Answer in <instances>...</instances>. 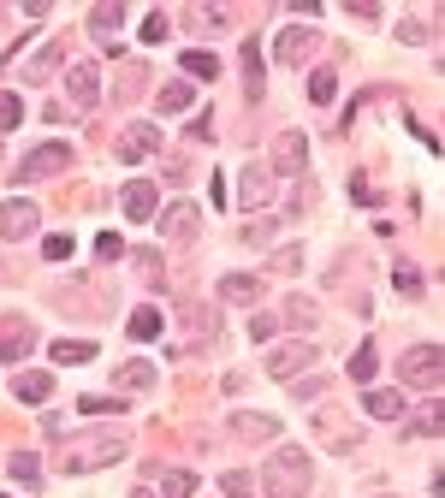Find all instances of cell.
I'll use <instances>...</instances> for the list:
<instances>
[{
    "mask_svg": "<svg viewBox=\"0 0 445 498\" xmlns=\"http://www.w3.org/2000/svg\"><path fill=\"white\" fill-rule=\"evenodd\" d=\"M261 481H268V498H303V493H309V481H315V457L297 451V445H286V451L268 457Z\"/></svg>",
    "mask_w": 445,
    "mask_h": 498,
    "instance_id": "6da1fadb",
    "label": "cell"
},
{
    "mask_svg": "<svg viewBox=\"0 0 445 498\" xmlns=\"http://www.w3.org/2000/svg\"><path fill=\"white\" fill-rule=\"evenodd\" d=\"M125 457V433H95V439H77L72 451L59 457V469L66 475H95L107 469V463H119Z\"/></svg>",
    "mask_w": 445,
    "mask_h": 498,
    "instance_id": "7a4b0ae2",
    "label": "cell"
},
{
    "mask_svg": "<svg viewBox=\"0 0 445 498\" xmlns=\"http://www.w3.org/2000/svg\"><path fill=\"white\" fill-rule=\"evenodd\" d=\"M72 142H42V149H30L24 155V167H18V178H54V172H66L72 167Z\"/></svg>",
    "mask_w": 445,
    "mask_h": 498,
    "instance_id": "3957f363",
    "label": "cell"
},
{
    "mask_svg": "<svg viewBox=\"0 0 445 498\" xmlns=\"http://www.w3.org/2000/svg\"><path fill=\"white\" fill-rule=\"evenodd\" d=\"M398 374H404V385H440V344H416V350H404V362H398Z\"/></svg>",
    "mask_w": 445,
    "mask_h": 498,
    "instance_id": "277c9868",
    "label": "cell"
},
{
    "mask_svg": "<svg viewBox=\"0 0 445 498\" xmlns=\"http://www.w3.org/2000/svg\"><path fill=\"white\" fill-rule=\"evenodd\" d=\"M273 172H286V178H303V172H309V137H303V131H279V142H273Z\"/></svg>",
    "mask_w": 445,
    "mask_h": 498,
    "instance_id": "5b68a950",
    "label": "cell"
},
{
    "mask_svg": "<svg viewBox=\"0 0 445 498\" xmlns=\"http://www.w3.org/2000/svg\"><path fill=\"white\" fill-rule=\"evenodd\" d=\"M321 48V30L315 24H291V30H279V42H273V54L286 59V66H303V59Z\"/></svg>",
    "mask_w": 445,
    "mask_h": 498,
    "instance_id": "8992f818",
    "label": "cell"
},
{
    "mask_svg": "<svg viewBox=\"0 0 445 498\" xmlns=\"http://www.w3.org/2000/svg\"><path fill=\"white\" fill-rule=\"evenodd\" d=\"M155 226H160V238H167V243H190V238L202 231V213L190 208V202H173V208L160 213Z\"/></svg>",
    "mask_w": 445,
    "mask_h": 498,
    "instance_id": "52a82bcc",
    "label": "cell"
},
{
    "mask_svg": "<svg viewBox=\"0 0 445 498\" xmlns=\"http://www.w3.org/2000/svg\"><path fill=\"white\" fill-rule=\"evenodd\" d=\"M30 344H36V332H30L24 314H0V362H18V356H30Z\"/></svg>",
    "mask_w": 445,
    "mask_h": 498,
    "instance_id": "ba28073f",
    "label": "cell"
},
{
    "mask_svg": "<svg viewBox=\"0 0 445 498\" xmlns=\"http://www.w3.org/2000/svg\"><path fill=\"white\" fill-rule=\"evenodd\" d=\"M309 362H315V350H309V344H286V350L268 356V380H297Z\"/></svg>",
    "mask_w": 445,
    "mask_h": 498,
    "instance_id": "9c48e42d",
    "label": "cell"
},
{
    "mask_svg": "<svg viewBox=\"0 0 445 498\" xmlns=\"http://www.w3.org/2000/svg\"><path fill=\"white\" fill-rule=\"evenodd\" d=\"M226 427L238 433V439H256V445H268L273 433H279V421H273V415H256V410H232Z\"/></svg>",
    "mask_w": 445,
    "mask_h": 498,
    "instance_id": "30bf717a",
    "label": "cell"
},
{
    "mask_svg": "<svg viewBox=\"0 0 445 498\" xmlns=\"http://www.w3.org/2000/svg\"><path fill=\"white\" fill-rule=\"evenodd\" d=\"M66 89H72L77 107H95V95H101V71L89 66V59H77V66H66Z\"/></svg>",
    "mask_w": 445,
    "mask_h": 498,
    "instance_id": "8fae6325",
    "label": "cell"
},
{
    "mask_svg": "<svg viewBox=\"0 0 445 498\" xmlns=\"http://www.w3.org/2000/svg\"><path fill=\"white\" fill-rule=\"evenodd\" d=\"M261 291H268L261 273H226L220 279V303H261Z\"/></svg>",
    "mask_w": 445,
    "mask_h": 498,
    "instance_id": "7c38bea8",
    "label": "cell"
},
{
    "mask_svg": "<svg viewBox=\"0 0 445 498\" xmlns=\"http://www.w3.org/2000/svg\"><path fill=\"white\" fill-rule=\"evenodd\" d=\"M155 149H160V131L155 125H131L125 137H119V160H125V167H131V160H143V155H155Z\"/></svg>",
    "mask_w": 445,
    "mask_h": 498,
    "instance_id": "4fadbf2b",
    "label": "cell"
},
{
    "mask_svg": "<svg viewBox=\"0 0 445 498\" xmlns=\"http://www.w3.org/2000/svg\"><path fill=\"white\" fill-rule=\"evenodd\" d=\"M155 208H160V190L149 185V178L125 185V220H155Z\"/></svg>",
    "mask_w": 445,
    "mask_h": 498,
    "instance_id": "5bb4252c",
    "label": "cell"
},
{
    "mask_svg": "<svg viewBox=\"0 0 445 498\" xmlns=\"http://www.w3.org/2000/svg\"><path fill=\"white\" fill-rule=\"evenodd\" d=\"M315 427H321V439H327L332 451H350V445L362 439L357 427H345V421H339V410H315Z\"/></svg>",
    "mask_w": 445,
    "mask_h": 498,
    "instance_id": "9a60e30c",
    "label": "cell"
},
{
    "mask_svg": "<svg viewBox=\"0 0 445 498\" xmlns=\"http://www.w3.org/2000/svg\"><path fill=\"white\" fill-rule=\"evenodd\" d=\"M36 226V208L30 202H0V238H24Z\"/></svg>",
    "mask_w": 445,
    "mask_h": 498,
    "instance_id": "2e32d148",
    "label": "cell"
},
{
    "mask_svg": "<svg viewBox=\"0 0 445 498\" xmlns=\"http://www.w3.org/2000/svg\"><path fill=\"white\" fill-rule=\"evenodd\" d=\"M238 196H244V208H268V202H273V172L268 167H250Z\"/></svg>",
    "mask_w": 445,
    "mask_h": 498,
    "instance_id": "e0dca14e",
    "label": "cell"
},
{
    "mask_svg": "<svg viewBox=\"0 0 445 498\" xmlns=\"http://www.w3.org/2000/svg\"><path fill=\"white\" fill-rule=\"evenodd\" d=\"M114 385L119 392H149V385H155V368H149V362H119Z\"/></svg>",
    "mask_w": 445,
    "mask_h": 498,
    "instance_id": "ac0fdd59",
    "label": "cell"
},
{
    "mask_svg": "<svg viewBox=\"0 0 445 498\" xmlns=\"http://www.w3.org/2000/svg\"><path fill=\"white\" fill-rule=\"evenodd\" d=\"M13 392H18V398H24V403H42L48 392H54V374L30 368V374H18V380H13Z\"/></svg>",
    "mask_w": 445,
    "mask_h": 498,
    "instance_id": "d6986e66",
    "label": "cell"
},
{
    "mask_svg": "<svg viewBox=\"0 0 445 498\" xmlns=\"http://www.w3.org/2000/svg\"><path fill=\"white\" fill-rule=\"evenodd\" d=\"M362 410H368L374 421H398V415H404V398H398V392H368V398H362Z\"/></svg>",
    "mask_w": 445,
    "mask_h": 498,
    "instance_id": "ffe728a7",
    "label": "cell"
},
{
    "mask_svg": "<svg viewBox=\"0 0 445 498\" xmlns=\"http://www.w3.org/2000/svg\"><path fill=\"white\" fill-rule=\"evenodd\" d=\"M261 42H244V95L250 101H261Z\"/></svg>",
    "mask_w": 445,
    "mask_h": 498,
    "instance_id": "44dd1931",
    "label": "cell"
},
{
    "mask_svg": "<svg viewBox=\"0 0 445 498\" xmlns=\"http://www.w3.org/2000/svg\"><path fill=\"white\" fill-rule=\"evenodd\" d=\"M59 66H66V48H59V42H48L42 54L30 59V84H48V71H59Z\"/></svg>",
    "mask_w": 445,
    "mask_h": 498,
    "instance_id": "7402d4cb",
    "label": "cell"
},
{
    "mask_svg": "<svg viewBox=\"0 0 445 498\" xmlns=\"http://www.w3.org/2000/svg\"><path fill=\"white\" fill-rule=\"evenodd\" d=\"M374 368H380V356H374V344L362 339V344H357V356H350V380L368 385V380H374Z\"/></svg>",
    "mask_w": 445,
    "mask_h": 498,
    "instance_id": "603a6c76",
    "label": "cell"
},
{
    "mask_svg": "<svg viewBox=\"0 0 445 498\" xmlns=\"http://www.w3.org/2000/svg\"><path fill=\"white\" fill-rule=\"evenodd\" d=\"M160 113H185V107H190V101H196V95H190V84H160Z\"/></svg>",
    "mask_w": 445,
    "mask_h": 498,
    "instance_id": "cb8c5ba5",
    "label": "cell"
},
{
    "mask_svg": "<svg viewBox=\"0 0 445 498\" xmlns=\"http://www.w3.org/2000/svg\"><path fill=\"white\" fill-rule=\"evenodd\" d=\"M131 339H160V309H131Z\"/></svg>",
    "mask_w": 445,
    "mask_h": 498,
    "instance_id": "d4e9b609",
    "label": "cell"
},
{
    "mask_svg": "<svg viewBox=\"0 0 445 498\" xmlns=\"http://www.w3.org/2000/svg\"><path fill=\"white\" fill-rule=\"evenodd\" d=\"M89 356H95V344H89V339H59L54 344V362H72V368H77V362H89Z\"/></svg>",
    "mask_w": 445,
    "mask_h": 498,
    "instance_id": "484cf974",
    "label": "cell"
},
{
    "mask_svg": "<svg viewBox=\"0 0 445 498\" xmlns=\"http://www.w3.org/2000/svg\"><path fill=\"white\" fill-rule=\"evenodd\" d=\"M185 71H190V77H220V59L202 54V48H185Z\"/></svg>",
    "mask_w": 445,
    "mask_h": 498,
    "instance_id": "4316f807",
    "label": "cell"
},
{
    "mask_svg": "<svg viewBox=\"0 0 445 498\" xmlns=\"http://www.w3.org/2000/svg\"><path fill=\"white\" fill-rule=\"evenodd\" d=\"M332 95H339V77H332V71H315V77H309V101H315V107H327Z\"/></svg>",
    "mask_w": 445,
    "mask_h": 498,
    "instance_id": "83f0119b",
    "label": "cell"
},
{
    "mask_svg": "<svg viewBox=\"0 0 445 498\" xmlns=\"http://www.w3.org/2000/svg\"><path fill=\"white\" fill-rule=\"evenodd\" d=\"M137 36H143V42H167V36H173V18H167V13H149Z\"/></svg>",
    "mask_w": 445,
    "mask_h": 498,
    "instance_id": "f1b7e54d",
    "label": "cell"
},
{
    "mask_svg": "<svg viewBox=\"0 0 445 498\" xmlns=\"http://www.w3.org/2000/svg\"><path fill=\"white\" fill-rule=\"evenodd\" d=\"M143 77H149L143 66H125V77H119V84H114V95H119V101H131V95H137V89H143Z\"/></svg>",
    "mask_w": 445,
    "mask_h": 498,
    "instance_id": "f546056e",
    "label": "cell"
},
{
    "mask_svg": "<svg viewBox=\"0 0 445 498\" xmlns=\"http://www.w3.org/2000/svg\"><path fill=\"white\" fill-rule=\"evenodd\" d=\"M286 321H291V327H309V321H315V303H309V297H291L286 303Z\"/></svg>",
    "mask_w": 445,
    "mask_h": 498,
    "instance_id": "4dcf8cb0",
    "label": "cell"
},
{
    "mask_svg": "<svg viewBox=\"0 0 445 498\" xmlns=\"http://www.w3.org/2000/svg\"><path fill=\"white\" fill-rule=\"evenodd\" d=\"M178 314H185L190 339H214V321H208V314H202V309H178Z\"/></svg>",
    "mask_w": 445,
    "mask_h": 498,
    "instance_id": "1f68e13d",
    "label": "cell"
},
{
    "mask_svg": "<svg viewBox=\"0 0 445 498\" xmlns=\"http://www.w3.org/2000/svg\"><path fill=\"white\" fill-rule=\"evenodd\" d=\"M36 475H42V463H36L30 451H18V457H13V481H30V486H36Z\"/></svg>",
    "mask_w": 445,
    "mask_h": 498,
    "instance_id": "d6a6232c",
    "label": "cell"
},
{
    "mask_svg": "<svg viewBox=\"0 0 445 498\" xmlns=\"http://www.w3.org/2000/svg\"><path fill=\"white\" fill-rule=\"evenodd\" d=\"M440 427H445L440 403H428V410H422V421H416V433H422V439H440Z\"/></svg>",
    "mask_w": 445,
    "mask_h": 498,
    "instance_id": "836d02e7",
    "label": "cell"
},
{
    "mask_svg": "<svg viewBox=\"0 0 445 498\" xmlns=\"http://www.w3.org/2000/svg\"><path fill=\"white\" fill-rule=\"evenodd\" d=\"M220 493H226V498H250V493H256V481H250V475H220Z\"/></svg>",
    "mask_w": 445,
    "mask_h": 498,
    "instance_id": "e575fe53",
    "label": "cell"
},
{
    "mask_svg": "<svg viewBox=\"0 0 445 498\" xmlns=\"http://www.w3.org/2000/svg\"><path fill=\"white\" fill-rule=\"evenodd\" d=\"M131 267L143 273L149 285H160V256H149V249H137V256H131Z\"/></svg>",
    "mask_w": 445,
    "mask_h": 498,
    "instance_id": "d590c367",
    "label": "cell"
},
{
    "mask_svg": "<svg viewBox=\"0 0 445 498\" xmlns=\"http://www.w3.org/2000/svg\"><path fill=\"white\" fill-rule=\"evenodd\" d=\"M160 486H167V498H190V493H196V481H190L185 469H173V475H167Z\"/></svg>",
    "mask_w": 445,
    "mask_h": 498,
    "instance_id": "8d00e7d4",
    "label": "cell"
},
{
    "mask_svg": "<svg viewBox=\"0 0 445 498\" xmlns=\"http://www.w3.org/2000/svg\"><path fill=\"white\" fill-rule=\"evenodd\" d=\"M18 119H24V101H18V95H0V131H13Z\"/></svg>",
    "mask_w": 445,
    "mask_h": 498,
    "instance_id": "74e56055",
    "label": "cell"
},
{
    "mask_svg": "<svg viewBox=\"0 0 445 498\" xmlns=\"http://www.w3.org/2000/svg\"><path fill=\"white\" fill-rule=\"evenodd\" d=\"M273 273H303V249H297V243H291V249H279V256H273Z\"/></svg>",
    "mask_w": 445,
    "mask_h": 498,
    "instance_id": "f35d334b",
    "label": "cell"
},
{
    "mask_svg": "<svg viewBox=\"0 0 445 498\" xmlns=\"http://www.w3.org/2000/svg\"><path fill=\"white\" fill-rule=\"evenodd\" d=\"M125 403H107V398H77V415H119Z\"/></svg>",
    "mask_w": 445,
    "mask_h": 498,
    "instance_id": "ab89813d",
    "label": "cell"
},
{
    "mask_svg": "<svg viewBox=\"0 0 445 498\" xmlns=\"http://www.w3.org/2000/svg\"><path fill=\"white\" fill-rule=\"evenodd\" d=\"M42 256H48V261H66V256H72V238H66V231H54V238L42 243Z\"/></svg>",
    "mask_w": 445,
    "mask_h": 498,
    "instance_id": "60d3db41",
    "label": "cell"
},
{
    "mask_svg": "<svg viewBox=\"0 0 445 498\" xmlns=\"http://www.w3.org/2000/svg\"><path fill=\"white\" fill-rule=\"evenodd\" d=\"M119 249H125V243H119L114 231H101V243H95V256H101V261H119Z\"/></svg>",
    "mask_w": 445,
    "mask_h": 498,
    "instance_id": "b9f144b4",
    "label": "cell"
},
{
    "mask_svg": "<svg viewBox=\"0 0 445 498\" xmlns=\"http://www.w3.org/2000/svg\"><path fill=\"white\" fill-rule=\"evenodd\" d=\"M250 332H256V339H273V332H279V321H273V314H256V321H250Z\"/></svg>",
    "mask_w": 445,
    "mask_h": 498,
    "instance_id": "7bdbcfd3",
    "label": "cell"
},
{
    "mask_svg": "<svg viewBox=\"0 0 445 498\" xmlns=\"http://www.w3.org/2000/svg\"><path fill=\"white\" fill-rule=\"evenodd\" d=\"M392 279H398V291H416V285H422V273H416V267H398Z\"/></svg>",
    "mask_w": 445,
    "mask_h": 498,
    "instance_id": "ee69618b",
    "label": "cell"
},
{
    "mask_svg": "<svg viewBox=\"0 0 445 498\" xmlns=\"http://www.w3.org/2000/svg\"><path fill=\"white\" fill-rule=\"evenodd\" d=\"M131 498H149V493H131Z\"/></svg>",
    "mask_w": 445,
    "mask_h": 498,
    "instance_id": "f6af8a7d",
    "label": "cell"
},
{
    "mask_svg": "<svg viewBox=\"0 0 445 498\" xmlns=\"http://www.w3.org/2000/svg\"><path fill=\"white\" fill-rule=\"evenodd\" d=\"M0 498H6V493H0Z\"/></svg>",
    "mask_w": 445,
    "mask_h": 498,
    "instance_id": "bcb514c9",
    "label": "cell"
}]
</instances>
